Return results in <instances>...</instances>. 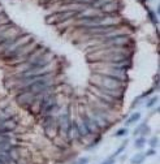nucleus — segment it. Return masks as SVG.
<instances>
[{
  "mask_svg": "<svg viewBox=\"0 0 160 164\" xmlns=\"http://www.w3.org/2000/svg\"><path fill=\"white\" fill-rule=\"evenodd\" d=\"M91 80L94 81L93 83L95 86H98L99 89H104V90H124V82L119 81L117 78H115V77L94 73V76L91 77Z\"/></svg>",
  "mask_w": 160,
  "mask_h": 164,
  "instance_id": "f257e3e1",
  "label": "nucleus"
},
{
  "mask_svg": "<svg viewBox=\"0 0 160 164\" xmlns=\"http://www.w3.org/2000/svg\"><path fill=\"white\" fill-rule=\"evenodd\" d=\"M16 100L19 104L21 106H31L33 103L37 100L34 94H30V93H26V94H20V95L16 97Z\"/></svg>",
  "mask_w": 160,
  "mask_h": 164,
  "instance_id": "f03ea898",
  "label": "nucleus"
},
{
  "mask_svg": "<svg viewBox=\"0 0 160 164\" xmlns=\"http://www.w3.org/2000/svg\"><path fill=\"white\" fill-rule=\"evenodd\" d=\"M100 11L105 14H112L115 12H117L119 11V3L116 2V0H113V2H109V3H107L104 5L100 7Z\"/></svg>",
  "mask_w": 160,
  "mask_h": 164,
  "instance_id": "7ed1b4c3",
  "label": "nucleus"
},
{
  "mask_svg": "<svg viewBox=\"0 0 160 164\" xmlns=\"http://www.w3.org/2000/svg\"><path fill=\"white\" fill-rule=\"evenodd\" d=\"M20 149L19 145H14L12 142H0V151L2 152H7V154H12L14 151H17Z\"/></svg>",
  "mask_w": 160,
  "mask_h": 164,
  "instance_id": "20e7f679",
  "label": "nucleus"
},
{
  "mask_svg": "<svg viewBox=\"0 0 160 164\" xmlns=\"http://www.w3.org/2000/svg\"><path fill=\"white\" fill-rule=\"evenodd\" d=\"M17 159L12 154H7L0 151V164H17Z\"/></svg>",
  "mask_w": 160,
  "mask_h": 164,
  "instance_id": "39448f33",
  "label": "nucleus"
},
{
  "mask_svg": "<svg viewBox=\"0 0 160 164\" xmlns=\"http://www.w3.org/2000/svg\"><path fill=\"white\" fill-rule=\"evenodd\" d=\"M44 129V133H46V135L48 138H55L57 135V126H56V123L55 124H52L47 128H43Z\"/></svg>",
  "mask_w": 160,
  "mask_h": 164,
  "instance_id": "423d86ee",
  "label": "nucleus"
},
{
  "mask_svg": "<svg viewBox=\"0 0 160 164\" xmlns=\"http://www.w3.org/2000/svg\"><path fill=\"white\" fill-rule=\"evenodd\" d=\"M145 159H146L145 154H137L136 156H133V158H131L130 161H131V164H142Z\"/></svg>",
  "mask_w": 160,
  "mask_h": 164,
  "instance_id": "0eeeda50",
  "label": "nucleus"
},
{
  "mask_svg": "<svg viewBox=\"0 0 160 164\" xmlns=\"http://www.w3.org/2000/svg\"><path fill=\"white\" fill-rule=\"evenodd\" d=\"M139 119H141V114H139V112H136V114H133V115L126 120V125H131V124L137 123Z\"/></svg>",
  "mask_w": 160,
  "mask_h": 164,
  "instance_id": "6e6552de",
  "label": "nucleus"
},
{
  "mask_svg": "<svg viewBox=\"0 0 160 164\" xmlns=\"http://www.w3.org/2000/svg\"><path fill=\"white\" fill-rule=\"evenodd\" d=\"M145 143H146L145 137H139V138H137V140H136V147H137V149H142Z\"/></svg>",
  "mask_w": 160,
  "mask_h": 164,
  "instance_id": "1a4fd4ad",
  "label": "nucleus"
},
{
  "mask_svg": "<svg viewBox=\"0 0 160 164\" xmlns=\"http://www.w3.org/2000/svg\"><path fill=\"white\" fill-rule=\"evenodd\" d=\"M13 137L8 134H0V142H12Z\"/></svg>",
  "mask_w": 160,
  "mask_h": 164,
  "instance_id": "9d476101",
  "label": "nucleus"
},
{
  "mask_svg": "<svg viewBox=\"0 0 160 164\" xmlns=\"http://www.w3.org/2000/svg\"><path fill=\"white\" fill-rule=\"evenodd\" d=\"M126 143H128V141H125V142H124V143L121 145V147H119V149L116 150V152H115V154H113V156H115V158H116V155H119V154H121V152H122L124 150H125V147H126Z\"/></svg>",
  "mask_w": 160,
  "mask_h": 164,
  "instance_id": "9b49d317",
  "label": "nucleus"
},
{
  "mask_svg": "<svg viewBox=\"0 0 160 164\" xmlns=\"http://www.w3.org/2000/svg\"><path fill=\"white\" fill-rule=\"evenodd\" d=\"M128 134V129L126 128H122V129H119V130L116 132V137H122V135H126Z\"/></svg>",
  "mask_w": 160,
  "mask_h": 164,
  "instance_id": "f8f14e48",
  "label": "nucleus"
},
{
  "mask_svg": "<svg viewBox=\"0 0 160 164\" xmlns=\"http://www.w3.org/2000/svg\"><path fill=\"white\" fill-rule=\"evenodd\" d=\"M4 24H9V20H8V17L3 13H0V25H4Z\"/></svg>",
  "mask_w": 160,
  "mask_h": 164,
  "instance_id": "ddd939ff",
  "label": "nucleus"
},
{
  "mask_svg": "<svg viewBox=\"0 0 160 164\" xmlns=\"http://www.w3.org/2000/svg\"><path fill=\"white\" fill-rule=\"evenodd\" d=\"M115 161H116V158H115L113 156V155H112V156H109V158H107L102 164H115Z\"/></svg>",
  "mask_w": 160,
  "mask_h": 164,
  "instance_id": "4468645a",
  "label": "nucleus"
},
{
  "mask_svg": "<svg viewBox=\"0 0 160 164\" xmlns=\"http://www.w3.org/2000/svg\"><path fill=\"white\" fill-rule=\"evenodd\" d=\"M157 142H159V140H157V137H152L151 138V141H150V146L151 147H155V146H157Z\"/></svg>",
  "mask_w": 160,
  "mask_h": 164,
  "instance_id": "2eb2a0df",
  "label": "nucleus"
},
{
  "mask_svg": "<svg viewBox=\"0 0 160 164\" xmlns=\"http://www.w3.org/2000/svg\"><path fill=\"white\" fill-rule=\"evenodd\" d=\"M155 103H157V97H154L152 99H150V102L147 103V106H146V107H147V108H150V107H152V106L155 104Z\"/></svg>",
  "mask_w": 160,
  "mask_h": 164,
  "instance_id": "dca6fc26",
  "label": "nucleus"
},
{
  "mask_svg": "<svg viewBox=\"0 0 160 164\" xmlns=\"http://www.w3.org/2000/svg\"><path fill=\"white\" fill-rule=\"evenodd\" d=\"M145 124H146V123H145ZM145 124H141V125H139V126H138V128L136 129V130H134V134H138V133H139V132L142 130V129L145 128Z\"/></svg>",
  "mask_w": 160,
  "mask_h": 164,
  "instance_id": "f3484780",
  "label": "nucleus"
},
{
  "mask_svg": "<svg viewBox=\"0 0 160 164\" xmlns=\"http://www.w3.org/2000/svg\"><path fill=\"white\" fill-rule=\"evenodd\" d=\"M152 155H155V150L151 149V150H148V151L145 154V156H152Z\"/></svg>",
  "mask_w": 160,
  "mask_h": 164,
  "instance_id": "a211bd4d",
  "label": "nucleus"
},
{
  "mask_svg": "<svg viewBox=\"0 0 160 164\" xmlns=\"http://www.w3.org/2000/svg\"><path fill=\"white\" fill-rule=\"evenodd\" d=\"M88 163V158H82V159H79L77 164H87Z\"/></svg>",
  "mask_w": 160,
  "mask_h": 164,
  "instance_id": "6ab92c4d",
  "label": "nucleus"
},
{
  "mask_svg": "<svg viewBox=\"0 0 160 164\" xmlns=\"http://www.w3.org/2000/svg\"><path fill=\"white\" fill-rule=\"evenodd\" d=\"M148 132H150V128H148V126H146V129L143 130V134H147Z\"/></svg>",
  "mask_w": 160,
  "mask_h": 164,
  "instance_id": "aec40b11",
  "label": "nucleus"
},
{
  "mask_svg": "<svg viewBox=\"0 0 160 164\" xmlns=\"http://www.w3.org/2000/svg\"><path fill=\"white\" fill-rule=\"evenodd\" d=\"M2 9H3V8H2V7H0V13H2Z\"/></svg>",
  "mask_w": 160,
  "mask_h": 164,
  "instance_id": "412c9836",
  "label": "nucleus"
}]
</instances>
